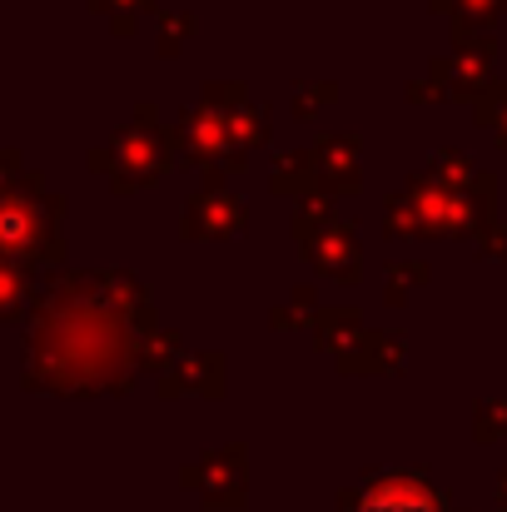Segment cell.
I'll list each match as a JSON object with an SVG mask.
<instances>
[{"mask_svg": "<svg viewBox=\"0 0 507 512\" xmlns=\"http://www.w3.org/2000/svg\"><path fill=\"white\" fill-rule=\"evenodd\" d=\"M0 259L25 269L60 259V199L40 194V179H20L0 194Z\"/></svg>", "mask_w": 507, "mask_h": 512, "instance_id": "cell-1", "label": "cell"}, {"mask_svg": "<svg viewBox=\"0 0 507 512\" xmlns=\"http://www.w3.org/2000/svg\"><path fill=\"white\" fill-rule=\"evenodd\" d=\"M358 512H438V498H428V488L423 483H408V478H388V483H378Z\"/></svg>", "mask_w": 507, "mask_h": 512, "instance_id": "cell-2", "label": "cell"}, {"mask_svg": "<svg viewBox=\"0 0 507 512\" xmlns=\"http://www.w3.org/2000/svg\"><path fill=\"white\" fill-rule=\"evenodd\" d=\"M25 299H30V269L15 259H0V319H15Z\"/></svg>", "mask_w": 507, "mask_h": 512, "instance_id": "cell-3", "label": "cell"}]
</instances>
